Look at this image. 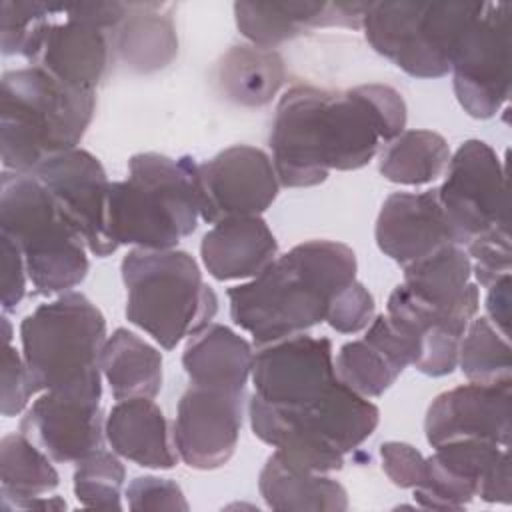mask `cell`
I'll return each instance as SVG.
<instances>
[{
	"mask_svg": "<svg viewBox=\"0 0 512 512\" xmlns=\"http://www.w3.org/2000/svg\"><path fill=\"white\" fill-rule=\"evenodd\" d=\"M404 126L406 102L388 84L348 90L296 84L278 100L270 130L278 182L310 188L322 184L330 170H358Z\"/></svg>",
	"mask_w": 512,
	"mask_h": 512,
	"instance_id": "cell-1",
	"label": "cell"
},
{
	"mask_svg": "<svg viewBox=\"0 0 512 512\" xmlns=\"http://www.w3.org/2000/svg\"><path fill=\"white\" fill-rule=\"evenodd\" d=\"M250 408L268 430L340 450L356 434L362 402L334 370L332 342L308 334L258 346Z\"/></svg>",
	"mask_w": 512,
	"mask_h": 512,
	"instance_id": "cell-2",
	"label": "cell"
},
{
	"mask_svg": "<svg viewBox=\"0 0 512 512\" xmlns=\"http://www.w3.org/2000/svg\"><path fill=\"white\" fill-rule=\"evenodd\" d=\"M356 254L334 240H306L256 278L226 290L230 318L258 346L304 334L328 316L334 296L356 280Z\"/></svg>",
	"mask_w": 512,
	"mask_h": 512,
	"instance_id": "cell-3",
	"label": "cell"
},
{
	"mask_svg": "<svg viewBox=\"0 0 512 512\" xmlns=\"http://www.w3.org/2000/svg\"><path fill=\"white\" fill-rule=\"evenodd\" d=\"M96 96L52 78L38 66L8 70L0 84V152L4 170L32 174L42 162L78 148Z\"/></svg>",
	"mask_w": 512,
	"mask_h": 512,
	"instance_id": "cell-4",
	"label": "cell"
},
{
	"mask_svg": "<svg viewBox=\"0 0 512 512\" xmlns=\"http://www.w3.org/2000/svg\"><path fill=\"white\" fill-rule=\"evenodd\" d=\"M194 158L140 152L128 160V178L110 182L106 230L120 248L168 250L196 230L200 218Z\"/></svg>",
	"mask_w": 512,
	"mask_h": 512,
	"instance_id": "cell-5",
	"label": "cell"
},
{
	"mask_svg": "<svg viewBox=\"0 0 512 512\" xmlns=\"http://www.w3.org/2000/svg\"><path fill=\"white\" fill-rule=\"evenodd\" d=\"M120 270L128 322L148 332L164 350L206 328L218 312L216 292L184 250L134 248Z\"/></svg>",
	"mask_w": 512,
	"mask_h": 512,
	"instance_id": "cell-6",
	"label": "cell"
},
{
	"mask_svg": "<svg viewBox=\"0 0 512 512\" xmlns=\"http://www.w3.org/2000/svg\"><path fill=\"white\" fill-rule=\"evenodd\" d=\"M0 232L20 248L38 294L68 292L86 278L88 248L34 174L2 172Z\"/></svg>",
	"mask_w": 512,
	"mask_h": 512,
	"instance_id": "cell-7",
	"label": "cell"
},
{
	"mask_svg": "<svg viewBox=\"0 0 512 512\" xmlns=\"http://www.w3.org/2000/svg\"><path fill=\"white\" fill-rule=\"evenodd\" d=\"M484 2H368V44L414 78H442Z\"/></svg>",
	"mask_w": 512,
	"mask_h": 512,
	"instance_id": "cell-8",
	"label": "cell"
},
{
	"mask_svg": "<svg viewBox=\"0 0 512 512\" xmlns=\"http://www.w3.org/2000/svg\"><path fill=\"white\" fill-rule=\"evenodd\" d=\"M106 338V320L84 294L64 292L40 304L20 324L22 358L36 392L98 374Z\"/></svg>",
	"mask_w": 512,
	"mask_h": 512,
	"instance_id": "cell-9",
	"label": "cell"
},
{
	"mask_svg": "<svg viewBox=\"0 0 512 512\" xmlns=\"http://www.w3.org/2000/svg\"><path fill=\"white\" fill-rule=\"evenodd\" d=\"M444 174L438 198L458 246L510 232L506 172L490 144L474 138L462 142Z\"/></svg>",
	"mask_w": 512,
	"mask_h": 512,
	"instance_id": "cell-10",
	"label": "cell"
},
{
	"mask_svg": "<svg viewBox=\"0 0 512 512\" xmlns=\"http://www.w3.org/2000/svg\"><path fill=\"white\" fill-rule=\"evenodd\" d=\"M418 506L462 510L476 496L488 504H510L508 446L488 440H454L434 446L424 480L412 488Z\"/></svg>",
	"mask_w": 512,
	"mask_h": 512,
	"instance_id": "cell-11",
	"label": "cell"
},
{
	"mask_svg": "<svg viewBox=\"0 0 512 512\" xmlns=\"http://www.w3.org/2000/svg\"><path fill=\"white\" fill-rule=\"evenodd\" d=\"M510 16L508 2H484L454 52V94L472 118H492L510 98Z\"/></svg>",
	"mask_w": 512,
	"mask_h": 512,
	"instance_id": "cell-12",
	"label": "cell"
},
{
	"mask_svg": "<svg viewBox=\"0 0 512 512\" xmlns=\"http://www.w3.org/2000/svg\"><path fill=\"white\" fill-rule=\"evenodd\" d=\"M102 372L76 384L44 390L20 420V432L54 462H80L102 448Z\"/></svg>",
	"mask_w": 512,
	"mask_h": 512,
	"instance_id": "cell-13",
	"label": "cell"
},
{
	"mask_svg": "<svg viewBox=\"0 0 512 512\" xmlns=\"http://www.w3.org/2000/svg\"><path fill=\"white\" fill-rule=\"evenodd\" d=\"M198 212L206 224L228 218L260 216L278 196L272 158L248 144H236L196 164Z\"/></svg>",
	"mask_w": 512,
	"mask_h": 512,
	"instance_id": "cell-14",
	"label": "cell"
},
{
	"mask_svg": "<svg viewBox=\"0 0 512 512\" xmlns=\"http://www.w3.org/2000/svg\"><path fill=\"white\" fill-rule=\"evenodd\" d=\"M32 174L48 188L66 222L94 256L104 258L118 250L106 230L110 180L94 154L74 148L48 158Z\"/></svg>",
	"mask_w": 512,
	"mask_h": 512,
	"instance_id": "cell-15",
	"label": "cell"
},
{
	"mask_svg": "<svg viewBox=\"0 0 512 512\" xmlns=\"http://www.w3.org/2000/svg\"><path fill=\"white\" fill-rule=\"evenodd\" d=\"M246 392L190 384L178 400L172 442L194 470L224 466L238 444Z\"/></svg>",
	"mask_w": 512,
	"mask_h": 512,
	"instance_id": "cell-16",
	"label": "cell"
},
{
	"mask_svg": "<svg viewBox=\"0 0 512 512\" xmlns=\"http://www.w3.org/2000/svg\"><path fill=\"white\" fill-rule=\"evenodd\" d=\"M512 380L498 384L468 382L438 394L428 406L424 434L428 444L454 440H488L510 444V392Z\"/></svg>",
	"mask_w": 512,
	"mask_h": 512,
	"instance_id": "cell-17",
	"label": "cell"
},
{
	"mask_svg": "<svg viewBox=\"0 0 512 512\" xmlns=\"http://www.w3.org/2000/svg\"><path fill=\"white\" fill-rule=\"evenodd\" d=\"M374 238L380 252L402 268L456 244L438 188L390 194L378 212Z\"/></svg>",
	"mask_w": 512,
	"mask_h": 512,
	"instance_id": "cell-18",
	"label": "cell"
},
{
	"mask_svg": "<svg viewBox=\"0 0 512 512\" xmlns=\"http://www.w3.org/2000/svg\"><path fill=\"white\" fill-rule=\"evenodd\" d=\"M58 8L64 20H56V4H52V18L42 32L30 66L42 68L70 88L94 92L108 68V38L104 30L68 18L62 4Z\"/></svg>",
	"mask_w": 512,
	"mask_h": 512,
	"instance_id": "cell-19",
	"label": "cell"
},
{
	"mask_svg": "<svg viewBox=\"0 0 512 512\" xmlns=\"http://www.w3.org/2000/svg\"><path fill=\"white\" fill-rule=\"evenodd\" d=\"M368 2H236L240 34L260 48H274L306 28H362Z\"/></svg>",
	"mask_w": 512,
	"mask_h": 512,
	"instance_id": "cell-20",
	"label": "cell"
},
{
	"mask_svg": "<svg viewBox=\"0 0 512 512\" xmlns=\"http://www.w3.org/2000/svg\"><path fill=\"white\" fill-rule=\"evenodd\" d=\"M406 366L412 348L386 314L370 322L364 338L342 344L334 362L338 380L364 398L382 396Z\"/></svg>",
	"mask_w": 512,
	"mask_h": 512,
	"instance_id": "cell-21",
	"label": "cell"
},
{
	"mask_svg": "<svg viewBox=\"0 0 512 512\" xmlns=\"http://www.w3.org/2000/svg\"><path fill=\"white\" fill-rule=\"evenodd\" d=\"M276 252L278 242L260 216L222 220L200 242L202 264L220 282L256 278L274 262Z\"/></svg>",
	"mask_w": 512,
	"mask_h": 512,
	"instance_id": "cell-22",
	"label": "cell"
},
{
	"mask_svg": "<svg viewBox=\"0 0 512 512\" xmlns=\"http://www.w3.org/2000/svg\"><path fill=\"white\" fill-rule=\"evenodd\" d=\"M106 440L118 456L154 470H170L178 462L164 412L152 398L118 400L104 422Z\"/></svg>",
	"mask_w": 512,
	"mask_h": 512,
	"instance_id": "cell-23",
	"label": "cell"
},
{
	"mask_svg": "<svg viewBox=\"0 0 512 512\" xmlns=\"http://www.w3.org/2000/svg\"><path fill=\"white\" fill-rule=\"evenodd\" d=\"M60 484L52 458L22 432L0 442V494L4 510H62L58 496H42Z\"/></svg>",
	"mask_w": 512,
	"mask_h": 512,
	"instance_id": "cell-24",
	"label": "cell"
},
{
	"mask_svg": "<svg viewBox=\"0 0 512 512\" xmlns=\"http://www.w3.org/2000/svg\"><path fill=\"white\" fill-rule=\"evenodd\" d=\"M252 344L224 324H208L196 332L182 354L190 384L246 392L252 376Z\"/></svg>",
	"mask_w": 512,
	"mask_h": 512,
	"instance_id": "cell-25",
	"label": "cell"
},
{
	"mask_svg": "<svg viewBox=\"0 0 512 512\" xmlns=\"http://www.w3.org/2000/svg\"><path fill=\"white\" fill-rule=\"evenodd\" d=\"M258 490L266 506L282 512H344L348 510L346 488L326 476L286 460L280 452H272L258 476Z\"/></svg>",
	"mask_w": 512,
	"mask_h": 512,
	"instance_id": "cell-26",
	"label": "cell"
},
{
	"mask_svg": "<svg viewBox=\"0 0 512 512\" xmlns=\"http://www.w3.org/2000/svg\"><path fill=\"white\" fill-rule=\"evenodd\" d=\"M100 372L114 400L154 398L162 388V354L126 328H116L104 342Z\"/></svg>",
	"mask_w": 512,
	"mask_h": 512,
	"instance_id": "cell-27",
	"label": "cell"
},
{
	"mask_svg": "<svg viewBox=\"0 0 512 512\" xmlns=\"http://www.w3.org/2000/svg\"><path fill=\"white\" fill-rule=\"evenodd\" d=\"M284 60L276 50L254 44L232 46L218 68L224 96L234 104L258 108L268 104L284 84Z\"/></svg>",
	"mask_w": 512,
	"mask_h": 512,
	"instance_id": "cell-28",
	"label": "cell"
},
{
	"mask_svg": "<svg viewBox=\"0 0 512 512\" xmlns=\"http://www.w3.org/2000/svg\"><path fill=\"white\" fill-rule=\"evenodd\" d=\"M450 156V146L442 134L402 130L380 152L378 170L388 182L420 186L444 176Z\"/></svg>",
	"mask_w": 512,
	"mask_h": 512,
	"instance_id": "cell-29",
	"label": "cell"
},
{
	"mask_svg": "<svg viewBox=\"0 0 512 512\" xmlns=\"http://www.w3.org/2000/svg\"><path fill=\"white\" fill-rule=\"evenodd\" d=\"M140 12L124 18L116 34L122 60L136 72H154L168 66L178 52V38L170 16L154 12L160 4H138Z\"/></svg>",
	"mask_w": 512,
	"mask_h": 512,
	"instance_id": "cell-30",
	"label": "cell"
},
{
	"mask_svg": "<svg viewBox=\"0 0 512 512\" xmlns=\"http://www.w3.org/2000/svg\"><path fill=\"white\" fill-rule=\"evenodd\" d=\"M512 350L504 336L486 316L472 318L458 352V366L470 382L498 384L512 380Z\"/></svg>",
	"mask_w": 512,
	"mask_h": 512,
	"instance_id": "cell-31",
	"label": "cell"
},
{
	"mask_svg": "<svg viewBox=\"0 0 512 512\" xmlns=\"http://www.w3.org/2000/svg\"><path fill=\"white\" fill-rule=\"evenodd\" d=\"M74 470V496L84 508L122 510V484L126 478L124 464L116 452L94 450Z\"/></svg>",
	"mask_w": 512,
	"mask_h": 512,
	"instance_id": "cell-32",
	"label": "cell"
},
{
	"mask_svg": "<svg viewBox=\"0 0 512 512\" xmlns=\"http://www.w3.org/2000/svg\"><path fill=\"white\" fill-rule=\"evenodd\" d=\"M52 18V4L4 0L0 16V42L4 56L34 58L42 32Z\"/></svg>",
	"mask_w": 512,
	"mask_h": 512,
	"instance_id": "cell-33",
	"label": "cell"
},
{
	"mask_svg": "<svg viewBox=\"0 0 512 512\" xmlns=\"http://www.w3.org/2000/svg\"><path fill=\"white\" fill-rule=\"evenodd\" d=\"M374 312L376 304L372 294L362 282L354 280L334 296L326 322L340 334H356L370 326Z\"/></svg>",
	"mask_w": 512,
	"mask_h": 512,
	"instance_id": "cell-34",
	"label": "cell"
},
{
	"mask_svg": "<svg viewBox=\"0 0 512 512\" xmlns=\"http://www.w3.org/2000/svg\"><path fill=\"white\" fill-rule=\"evenodd\" d=\"M128 508L140 510H188V502L182 488L170 478L138 476L128 484L126 490Z\"/></svg>",
	"mask_w": 512,
	"mask_h": 512,
	"instance_id": "cell-35",
	"label": "cell"
},
{
	"mask_svg": "<svg viewBox=\"0 0 512 512\" xmlns=\"http://www.w3.org/2000/svg\"><path fill=\"white\" fill-rule=\"evenodd\" d=\"M36 388L30 380L24 358L12 344H4L2 352V416L12 418L20 414Z\"/></svg>",
	"mask_w": 512,
	"mask_h": 512,
	"instance_id": "cell-36",
	"label": "cell"
},
{
	"mask_svg": "<svg viewBox=\"0 0 512 512\" xmlns=\"http://www.w3.org/2000/svg\"><path fill=\"white\" fill-rule=\"evenodd\" d=\"M382 470L394 486L416 488L424 480L426 458L406 442H384L380 446Z\"/></svg>",
	"mask_w": 512,
	"mask_h": 512,
	"instance_id": "cell-37",
	"label": "cell"
},
{
	"mask_svg": "<svg viewBox=\"0 0 512 512\" xmlns=\"http://www.w3.org/2000/svg\"><path fill=\"white\" fill-rule=\"evenodd\" d=\"M2 252V310L12 312L26 294V262L14 240L0 232Z\"/></svg>",
	"mask_w": 512,
	"mask_h": 512,
	"instance_id": "cell-38",
	"label": "cell"
},
{
	"mask_svg": "<svg viewBox=\"0 0 512 512\" xmlns=\"http://www.w3.org/2000/svg\"><path fill=\"white\" fill-rule=\"evenodd\" d=\"M486 318L504 334L510 332V274L488 286Z\"/></svg>",
	"mask_w": 512,
	"mask_h": 512,
	"instance_id": "cell-39",
	"label": "cell"
}]
</instances>
